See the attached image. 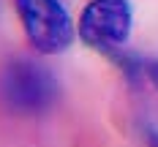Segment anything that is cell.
<instances>
[{
    "instance_id": "obj_4",
    "label": "cell",
    "mask_w": 158,
    "mask_h": 147,
    "mask_svg": "<svg viewBox=\"0 0 158 147\" xmlns=\"http://www.w3.org/2000/svg\"><path fill=\"white\" fill-rule=\"evenodd\" d=\"M147 74H150V79H153V84L158 87V63H153L150 68H147Z\"/></svg>"
},
{
    "instance_id": "obj_2",
    "label": "cell",
    "mask_w": 158,
    "mask_h": 147,
    "mask_svg": "<svg viewBox=\"0 0 158 147\" xmlns=\"http://www.w3.org/2000/svg\"><path fill=\"white\" fill-rule=\"evenodd\" d=\"M134 11L128 0H90L79 16V38L95 52H114L128 41Z\"/></svg>"
},
{
    "instance_id": "obj_1",
    "label": "cell",
    "mask_w": 158,
    "mask_h": 147,
    "mask_svg": "<svg viewBox=\"0 0 158 147\" xmlns=\"http://www.w3.org/2000/svg\"><path fill=\"white\" fill-rule=\"evenodd\" d=\"M19 22L41 55L65 52L74 41V22L60 0H14Z\"/></svg>"
},
{
    "instance_id": "obj_3",
    "label": "cell",
    "mask_w": 158,
    "mask_h": 147,
    "mask_svg": "<svg viewBox=\"0 0 158 147\" xmlns=\"http://www.w3.org/2000/svg\"><path fill=\"white\" fill-rule=\"evenodd\" d=\"M0 96L14 112H44L57 98V82L47 68L16 60L6 65L0 76Z\"/></svg>"
}]
</instances>
